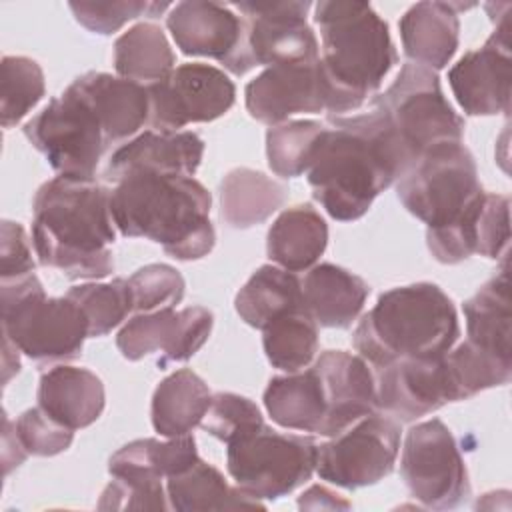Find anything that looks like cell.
Wrapping results in <instances>:
<instances>
[{
    "label": "cell",
    "mask_w": 512,
    "mask_h": 512,
    "mask_svg": "<svg viewBox=\"0 0 512 512\" xmlns=\"http://www.w3.org/2000/svg\"><path fill=\"white\" fill-rule=\"evenodd\" d=\"M286 186L260 170L234 168L220 182V218L234 230L266 222L286 200Z\"/></svg>",
    "instance_id": "30"
},
{
    "label": "cell",
    "mask_w": 512,
    "mask_h": 512,
    "mask_svg": "<svg viewBox=\"0 0 512 512\" xmlns=\"http://www.w3.org/2000/svg\"><path fill=\"white\" fill-rule=\"evenodd\" d=\"M458 336V314L448 294L432 282H416L380 294L360 318L352 342L378 370L400 358L442 356Z\"/></svg>",
    "instance_id": "5"
},
{
    "label": "cell",
    "mask_w": 512,
    "mask_h": 512,
    "mask_svg": "<svg viewBox=\"0 0 512 512\" xmlns=\"http://www.w3.org/2000/svg\"><path fill=\"white\" fill-rule=\"evenodd\" d=\"M0 276L2 282L18 280L34 272V260L30 252V244L24 228L18 222L4 220L2 222V248H0Z\"/></svg>",
    "instance_id": "46"
},
{
    "label": "cell",
    "mask_w": 512,
    "mask_h": 512,
    "mask_svg": "<svg viewBox=\"0 0 512 512\" xmlns=\"http://www.w3.org/2000/svg\"><path fill=\"white\" fill-rule=\"evenodd\" d=\"M196 440L192 434L174 436L166 442L156 438H140L124 444L108 460L112 478L164 480L180 474L198 460Z\"/></svg>",
    "instance_id": "31"
},
{
    "label": "cell",
    "mask_w": 512,
    "mask_h": 512,
    "mask_svg": "<svg viewBox=\"0 0 512 512\" xmlns=\"http://www.w3.org/2000/svg\"><path fill=\"white\" fill-rule=\"evenodd\" d=\"M508 262L464 302L466 334L472 344L512 360V304Z\"/></svg>",
    "instance_id": "27"
},
{
    "label": "cell",
    "mask_w": 512,
    "mask_h": 512,
    "mask_svg": "<svg viewBox=\"0 0 512 512\" xmlns=\"http://www.w3.org/2000/svg\"><path fill=\"white\" fill-rule=\"evenodd\" d=\"M114 228L110 190L94 180L56 176L34 194L32 246L38 262L62 270L70 280L112 274Z\"/></svg>",
    "instance_id": "2"
},
{
    "label": "cell",
    "mask_w": 512,
    "mask_h": 512,
    "mask_svg": "<svg viewBox=\"0 0 512 512\" xmlns=\"http://www.w3.org/2000/svg\"><path fill=\"white\" fill-rule=\"evenodd\" d=\"M0 72V118L4 128H12L42 100L44 72L28 56H4Z\"/></svg>",
    "instance_id": "37"
},
{
    "label": "cell",
    "mask_w": 512,
    "mask_h": 512,
    "mask_svg": "<svg viewBox=\"0 0 512 512\" xmlns=\"http://www.w3.org/2000/svg\"><path fill=\"white\" fill-rule=\"evenodd\" d=\"M204 156V140L190 130L160 132L144 130L112 152L104 178L120 182L132 174L194 176Z\"/></svg>",
    "instance_id": "21"
},
{
    "label": "cell",
    "mask_w": 512,
    "mask_h": 512,
    "mask_svg": "<svg viewBox=\"0 0 512 512\" xmlns=\"http://www.w3.org/2000/svg\"><path fill=\"white\" fill-rule=\"evenodd\" d=\"M464 4L418 2L398 22L404 54L410 62L442 70L454 58L460 40L458 10Z\"/></svg>",
    "instance_id": "23"
},
{
    "label": "cell",
    "mask_w": 512,
    "mask_h": 512,
    "mask_svg": "<svg viewBox=\"0 0 512 512\" xmlns=\"http://www.w3.org/2000/svg\"><path fill=\"white\" fill-rule=\"evenodd\" d=\"M234 308L248 326L262 330L288 312L304 310L302 282L294 272L264 264L238 290Z\"/></svg>",
    "instance_id": "32"
},
{
    "label": "cell",
    "mask_w": 512,
    "mask_h": 512,
    "mask_svg": "<svg viewBox=\"0 0 512 512\" xmlns=\"http://www.w3.org/2000/svg\"><path fill=\"white\" fill-rule=\"evenodd\" d=\"M212 402L208 384L190 368L166 376L152 394V426L160 436L190 434L202 424Z\"/></svg>",
    "instance_id": "29"
},
{
    "label": "cell",
    "mask_w": 512,
    "mask_h": 512,
    "mask_svg": "<svg viewBox=\"0 0 512 512\" xmlns=\"http://www.w3.org/2000/svg\"><path fill=\"white\" fill-rule=\"evenodd\" d=\"M456 400L458 394L446 364V354L400 358L378 368V410H384L400 422H414Z\"/></svg>",
    "instance_id": "17"
},
{
    "label": "cell",
    "mask_w": 512,
    "mask_h": 512,
    "mask_svg": "<svg viewBox=\"0 0 512 512\" xmlns=\"http://www.w3.org/2000/svg\"><path fill=\"white\" fill-rule=\"evenodd\" d=\"M246 110L262 124L278 126L292 114L326 110V84L316 62H290L266 66L244 88Z\"/></svg>",
    "instance_id": "18"
},
{
    "label": "cell",
    "mask_w": 512,
    "mask_h": 512,
    "mask_svg": "<svg viewBox=\"0 0 512 512\" xmlns=\"http://www.w3.org/2000/svg\"><path fill=\"white\" fill-rule=\"evenodd\" d=\"M324 128L318 120H288L272 126L266 132V156L272 172L280 178L304 174Z\"/></svg>",
    "instance_id": "38"
},
{
    "label": "cell",
    "mask_w": 512,
    "mask_h": 512,
    "mask_svg": "<svg viewBox=\"0 0 512 512\" xmlns=\"http://www.w3.org/2000/svg\"><path fill=\"white\" fill-rule=\"evenodd\" d=\"M510 244V198L486 192L478 216L476 254L490 260L506 258Z\"/></svg>",
    "instance_id": "45"
},
{
    "label": "cell",
    "mask_w": 512,
    "mask_h": 512,
    "mask_svg": "<svg viewBox=\"0 0 512 512\" xmlns=\"http://www.w3.org/2000/svg\"><path fill=\"white\" fill-rule=\"evenodd\" d=\"M446 364L458 394V400H466L482 390L504 386L512 378V360L486 352L464 340L454 350L446 352Z\"/></svg>",
    "instance_id": "36"
},
{
    "label": "cell",
    "mask_w": 512,
    "mask_h": 512,
    "mask_svg": "<svg viewBox=\"0 0 512 512\" xmlns=\"http://www.w3.org/2000/svg\"><path fill=\"white\" fill-rule=\"evenodd\" d=\"M400 452L396 420L372 412L318 446L316 472L322 480L356 490L386 478Z\"/></svg>",
    "instance_id": "12"
},
{
    "label": "cell",
    "mask_w": 512,
    "mask_h": 512,
    "mask_svg": "<svg viewBox=\"0 0 512 512\" xmlns=\"http://www.w3.org/2000/svg\"><path fill=\"white\" fill-rule=\"evenodd\" d=\"M2 424H4V436H2V440H4V450H2V458H4V474L8 476V474L12 472V468H18V466L24 462V458L28 456V452L22 448L18 436H16V444L12 446V442H14V432L10 430V428H12V422L6 418V414H4V418H2Z\"/></svg>",
    "instance_id": "48"
},
{
    "label": "cell",
    "mask_w": 512,
    "mask_h": 512,
    "mask_svg": "<svg viewBox=\"0 0 512 512\" xmlns=\"http://www.w3.org/2000/svg\"><path fill=\"white\" fill-rule=\"evenodd\" d=\"M262 422V412L250 398L234 392H218L212 394L210 408L200 426L214 438L230 442L240 432Z\"/></svg>",
    "instance_id": "42"
},
{
    "label": "cell",
    "mask_w": 512,
    "mask_h": 512,
    "mask_svg": "<svg viewBox=\"0 0 512 512\" xmlns=\"http://www.w3.org/2000/svg\"><path fill=\"white\" fill-rule=\"evenodd\" d=\"M312 368L318 372L326 396V418L320 436H336L360 418L378 412L376 376L372 366L346 350L322 352Z\"/></svg>",
    "instance_id": "20"
},
{
    "label": "cell",
    "mask_w": 512,
    "mask_h": 512,
    "mask_svg": "<svg viewBox=\"0 0 512 512\" xmlns=\"http://www.w3.org/2000/svg\"><path fill=\"white\" fill-rule=\"evenodd\" d=\"M264 406L278 426L314 434H320L328 410L322 380L312 366L270 378L264 390Z\"/></svg>",
    "instance_id": "28"
},
{
    "label": "cell",
    "mask_w": 512,
    "mask_h": 512,
    "mask_svg": "<svg viewBox=\"0 0 512 512\" xmlns=\"http://www.w3.org/2000/svg\"><path fill=\"white\" fill-rule=\"evenodd\" d=\"M132 304L138 312H156L174 308L184 298L186 282L182 274L168 264H148L128 278Z\"/></svg>",
    "instance_id": "40"
},
{
    "label": "cell",
    "mask_w": 512,
    "mask_h": 512,
    "mask_svg": "<svg viewBox=\"0 0 512 512\" xmlns=\"http://www.w3.org/2000/svg\"><path fill=\"white\" fill-rule=\"evenodd\" d=\"M176 56L164 30L154 22H138L114 42V68L118 76L138 84H154L176 66Z\"/></svg>",
    "instance_id": "34"
},
{
    "label": "cell",
    "mask_w": 512,
    "mask_h": 512,
    "mask_svg": "<svg viewBox=\"0 0 512 512\" xmlns=\"http://www.w3.org/2000/svg\"><path fill=\"white\" fill-rule=\"evenodd\" d=\"M66 296H70L86 314L90 338L112 332V328L120 326L134 310L130 286L124 278H116L106 284L88 282L72 286Z\"/></svg>",
    "instance_id": "39"
},
{
    "label": "cell",
    "mask_w": 512,
    "mask_h": 512,
    "mask_svg": "<svg viewBox=\"0 0 512 512\" xmlns=\"http://www.w3.org/2000/svg\"><path fill=\"white\" fill-rule=\"evenodd\" d=\"M400 474L412 498L432 510H450L470 496L464 458L440 418L412 426L404 438Z\"/></svg>",
    "instance_id": "11"
},
{
    "label": "cell",
    "mask_w": 512,
    "mask_h": 512,
    "mask_svg": "<svg viewBox=\"0 0 512 512\" xmlns=\"http://www.w3.org/2000/svg\"><path fill=\"white\" fill-rule=\"evenodd\" d=\"M212 196L192 176L132 174L110 190L114 226L126 238H148L176 260H198L212 252Z\"/></svg>",
    "instance_id": "3"
},
{
    "label": "cell",
    "mask_w": 512,
    "mask_h": 512,
    "mask_svg": "<svg viewBox=\"0 0 512 512\" xmlns=\"http://www.w3.org/2000/svg\"><path fill=\"white\" fill-rule=\"evenodd\" d=\"M340 494L324 488V486H312L308 488L300 500H298V506L300 508H350V502L338 498Z\"/></svg>",
    "instance_id": "47"
},
{
    "label": "cell",
    "mask_w": 512,
    "mask_h": 512,
    "mask_svg": "<svg viewBox=\"0 0 512 512\" xmlns=\"http://www.w3.org/2000/svg\"><path fill=\"white\" fill-rule=\"evenodd\" d=\"M328 244L326 220L312 204L286 208L270 226L266 238L268 258L288 272L310 270Z\"/></svg>",
    "instance_id": "26"
},
{
    "label": "cell",
    "mask_w": 512,
    "mask_h": 512,
    "mask_svg": "<svg viewBox=\"0 0 512 512\" xmlns=\"http://www.w3.org/2000/svg\"><path fill=\"white\" fill-rule=\"evenodd\" d=\"M510 82V22L504 14L486 44L448 70V84L468 116H494L510 112Z\"/></svg>",
    "instance_id": "16"
},
{
    "label": "cell",
    "mask_w": 512,
    "mask_h": 512,
    "mask_svg": "<svg viewBox=\"0 0 512 512\" xmlns=\"http://www.w3.org/2000/svg\"><path fill=\"white\" fill-rule=\"evenodd\" d=\"M38 406L70 430L94 424L106 404L102 380L88 368L54 366L40 376Z\"/></svg>",
    "instance_id": "24"
},
{
    "label": "cell",
    "mask_w": 512,
    "mask_h": 512,
    "mask_svg": "<svg viewBox=\"0 0 512 512\" xmlns=\"http://www.w3.org/2000/svg\"><path fill=\"white\" fill-rule=\"evenodd\" d=\"M166 26L186 56L214 58L228 72L236 74L246 22L232 6L206 0L178 2L168 12Z\"/></svg>",
    "instance_id": "19"
},
{
    "label": "cell",
    "mask_w": 512,
    "mask_h": 512,
    "mask_svg": "<svg viewBox=\"0 0 512 512\" xmlns=\"http://www.w3.org/2000/svg\"><path fill=\"white\" fill-rule=\"evenodd\" d=\"M76 22L94 34H114L126 22L146 14L148 18H158L170 8L168 2H142V0H122V2H70Z\"/></svg>",
    "instance_id": "41"
},
{
    "label": "cell",
    "mask_w": 512,
    "mask_h": 512,
    "mask_svg": "<svg viewBox=\"0 0 512 512\" xmlns=\"http://www.w3.org/2000/svg\"><path fill=\"white\" fill-rule=\"evenodd\" d=\"M214 314L204 306L182 310L164 308L134 314L118 332L116 346L126 360H142L152 352H162L160 366L192 358L210 338Z\"/></svg>",
    "instance_id": "15"
},
{
    "label": "cell",
    "mask_w": 512,
    "mask_h": 512,
    "mask_svg": "<svg viewBox=\"0 0 512 512\" xmlns=\"http://www.w3.org/2000/svg\"><path fill=\"white\" fill-rule=\"evenodd\" d=\"M300 282L304 310L324 328H350L370 294L360 276L330 262L312 266Z\"/></svg>",
    "instance_id": "25"
},
{
    "label": "cell",
    "mask_w": 512,
    "mask_h": 512,
    "mask_svg": "<svg viewBox=\"0 0 512 512\" xmlns=\"http://www.w3.org/2000/svg\"><path fill=\"white\" fill-rule=\"evenodd\" d=\"M318 64L326 84L330 116L358 110L372 98L398 62L388 24L368 2L320 0Z\"/></svg>",
    "instance_id": "4"
},
{
    "label": "cell",
    "mask_w": 512,
    "mask_h": 512,
    "mask_svg": "<svg viewBox=\"0 0 512 512\" xmlns=\"http://www.w3.org/2000/svg\"><path fill=\"white\" fill-rule=\"evenodd\" d=\"M2 334L34 362H62L80 356L88 334L82 308L70 298H48L32 272L2 282Z\"/></svg>",
    "instance_id": "7"
},
{
    "label": "cell",
    "mask_w": 512,
    "mask_h": 512,
    "mask_svg": "<svg viewBox=\"0 0 512 512\" xmlns=\"http://www.w3.org/2000/svg\"><path fill=\"white\" fill-rule=\"evenodd\" d=\"M268 362L284 372L308 368L318 352V324L306 310L288 312L262 328Z\"/></svg>",
    "instance_id": "35"
},
{
    "label": "cell",
    "mask_w": 512,
    "mask_h": 512,
    "mask_svg": "<svg viewBox=\"0 0 512 512\" xmlns=\"http://www.w3.org/2000/svg\"><path fill=\"white\" fill-rule=\"evenodd\" d=\"M374 110L392 136L406 172L430 148L462 142L464 118L442 92L434 70L406 62L396 80L374 98Z\"/></svg>",
    "instance_id": "6"
},
{
    "label": "cell",
    "mask_w": 512,
    "mask_h": 512,
    "mask_svg": "<svg viewBox=\"0 0 512 512\" xmlns=\"http://www.w3.org/2000/svg\"><path fill=\"white\" fill-rule=\"evenodd\" d=\"M18 348L4 336V384H8V380L20 372V356H18Z\"/></svg>",
    "instance_id": "49"
},
{
    "label": "cell",
    "mask_w": 512,
    "mask_h": 512,
    "mask_svg": "<svg viewBox=\"0 0 512 512\" xmlns=\"http://www.w3.org/2000/svg\"><path fill=\"white\" fill-rule=\"evenodd\" d=\"M404 208L428 228H442L466 216L484 196L472 152L462 142L430 148L396 182Z\"/></svg>",
    "instance_id": "9"
},
{
    "label": "cell",
    "mask_w": 512,
    "mask_h": 512,
    "mask_svg": "<svg viewBox=\"0 0 512 512\" xmlns=\"http://www.w3.org/2000/svg\"><path fill=\"white\" fill-rule=\"evenodd\" d=\"M166 494L170 510L178 512L264 508L260 500L230 486L218 468L200 458L184 472L166 478Z\"/></svg>",
    "instance_id": "33"
},
{
    "label": "cell",
    "mask_w": 512,
    "mask_h": 512,
    "mask_svg": "<svg viewBox=\"0 0 512 512\" xmlns=\"http://www.w3.org/2000/svg\"><path fill=\"white\" fill-rule=\"evenodd\" d=\"M24 136L42 152L58 176L94 180L108 150L100 120L72 84L24 124Z\"/></svg>",
    "instance_id": "10"
},
{
    "label": "cell",
    "mask_w": 512,
    "mask_h": 512,
    "mask_svg": "<svg viewBox=\"0 0 512 512\" xmlns=\"http://www.w3.org/2000/svg\"><path fill=\"white\" fill-rule=\"evenodd\" d=\"M100 510H168V494L162 480L114 478L98 500Z\"/></svg>",
    "instance_id": "44"
},
{
    "label": "cell",
    "mask_w": 512,
    "mask_h": 512,
    "mask_svg": "<svg viewBox=\"0 0 512 512\" xmlns=\"http://www.w3.org/2000/svg\"><path fill=\"white\" fill-rule=\"evenodd\" d=\"M226 468L242 492L256 500L288 496L316 470L318 444L304 434H282L256 424L226 442Z\"/></svg>",
    "instance_id": "8"
},
{
    "label": "cell",
    "mask_w": 512,
    "mask_h": 512,
    "mask_svg": "<svg viewBox=\"0 0 512 512\" xmlns=\"http://www.w3.org/2000/svg\"><path fill=\"white\" fill-rule=\"evenodd\" d=\"M244 14L246 34L236 76L256 66L316 62L320 46L306 22L310 2H238L230 4Z\"/></svg>",
    "instance_id": "13"
},
{
    "label": "cell",
    "mask_w": 512,
    "mask_h": 512,
    "mask_svg": "<svg viewBox=\"0 0 512 512\" xmlns=\"http://www.w3.org/2000/svg\"><path fill=\"white\" fill-rule=\"evenodd\" d=\"M146 90L148 122L160 132H180L192 122H212L224 116L236 100L234 82L220 68L202 62L180 64Z\"/></svg>",
    "instance_id": "14"
},
{
    "label": "cell",
    "mask_w": 512,
    "mask_h": 512,
    "mask_svg": "<svg viewBox=\"0 0 512 512\" xmlns=\"http://www.w3.org/2000/svg\"><path fill=\"white\" fill-rule=\"evenodd\" d=\"M328 124L316 140L308 184L334 220L352 222L406 174V166L374 108L358 116H328Z\"/></svg>",
    "instance_id": "1"
},
{
    "label": "cell",
    "mask_w": 512,
    "mask_h": 512,
    "mask_svg": "<svg viewBox=\"0 0 512 512\" xmlns=\"http://www.w3.org/2000/svg\"><path fill=\"white\" fill-rule=\"evenodd\" d=\"M14 430L22 448L32 456H56L68 450L74 440V430L50 418L40 406L22 412Z\"/></svg>",
    "instance_id": "43"
},
{
    "label": "cell",
    "mask_w": 512,
    "mask_h": 512,
    "mask_svg": "<svg viewBox=\"0 0 512 512\" xmlns=\"http://www.w3.org/2000/svg\"><path fill=\"white\" fill-rule=\"evenodd\" d=\"M72 88L94 110L108 146L132 138L150 118L148 90L134 80L92 70L78 76Z\"/></svg>",
    "instance_id": "22"
}]
</instances>
